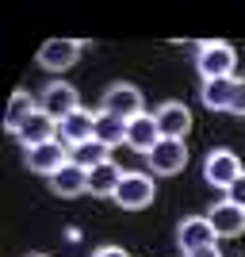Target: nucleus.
I'll return each instance as SVG.
<instances>
[{
	"instance_id": "1",
	"label": "nucleus",
	"mask_w": 245,
	"mask_h": 257,
	"mask_svg": "<svg viewBox=\"0 0 245 257\" xmlns=\"http://www.w3.org/2000/svg\"><path fill=\"white\" fill-rule=\"evenodd\" d=\"M237 65V50L226 39H211V43L195 46V69H199L203 81H218V77H230Z\"/></svg>"
},
{
	"instance_id": "2",
	"label": "nucleus",
	"mask_w": 245,
	"mask_h": 257,
	"mask_svg": "<svg viewBox=\"0 0 245 257\" xmlns=\"http://www.w3.org/2000/svg\"><path fill=\"white\" fill-rule=\"evenodd\" d=\"M100 111H104V115L123 119V123L138 119L142 111H146L142 88H138V85H127V81H119V85H107V92L100 96Z\"/></svg>"
},
{
	"instance_id": "3",
	"label": "nucleus",
	"mask_w": 245,
	"mask_h": 257,
	"mask_svg": "<svg viewBox=\"0 0 245 257\" xmlns=\"http://www.w3.org/2000/svg\"><path fill=\"white\" fill-rule=\"evenodd\" d=\"M88 43H81V39H46L43 46H39V54H35V62L43 65L46 73H65V69H73L77 62H81V50H85Z\"/></svg>"
},
{
	"instance_id": "4",
	"label": "nucleus",
	"mask_w": 245,
	"mask_h": 257,
	"mask_svg": "<svg viewBox=\"0 0 245 257\" xmlns=\"http://www.w3.org/2000/svg\"><path fill=\"white\" fill-rule=\"evenodd\" d=\"M111 200H115L123 211H142V207H149L153 200H157V184H153L149 173H127Z\"/></svg>"
},
{
	"instance_id": "5",
	"label": "nucleus",
	"mask_w": 245,
	"mask_h": 257,
	"mask_svg": "<svg viewBox=\"0 0 245 257\" xmlns=\"http://www.w3.org/2000/svg\"><path fill=\"white\" fill-rule=\"evenodd\" d=\"M23 165H27L31 173H39V177L50 181L54 173H62L65 165H69V146H65L62 139L43 142V146H31V150H23Z\"/></svg>"
},
{
	"instance_id": "6",
	"label": "nucleus",
	"mask_w": 245,
	"mask_h": 257,
	"mask_svg": "<svg viewBox=\"0 0 245 257\" xmlns=\"http://www.w3.org/2000/svg\"><path fill=\"white\" fill-rule=\"evenodd\" d=\"M241 173H245V165H241V158H237L234 150H211L203 158V181L211 184V188H222L226 192Z\"/></svg>"
},
{
	"instance_id": "7",
	"label": "nucleus",
	"mask_w": 245,
	"mask_h": 257,
	"mask_svg": "<svg viewBox=\"0 0 245 257\" xmlns=\"http://www.w3.org/2000/svg\"><path fill=\"white\" fill-rule=\"evenodd\" d=\"M176 246H180V253H195V249L203 246H218V234H214V226L207 215H188V219H180V226H176Z\"/></svg>"
},
{
	"instance_id": "8",
	"label": "nucleus",
	"mask_w": 245,
	"mask_h": 257,
	"mask_svg": "<svg viewBox=\"0 0 245 257\" xmlns=\"http://www.w3.org/2000/svg\"><path fill=\"white\" fill-rule=\"evenodd\" d=\"M149 169H153V177H176V173L188 169V146H184L180 139H161L157 150L149 154Z\"/></svg>"
},
{
	"instance_id": "9",
	"label": "nucleus",
	"mask_w": 245,
	"mask_h": 257,
	"mask_svg": "<svg viewBox=\"0 0 245 257\" xmlns=\"http://www.w3.org/2000/svg\"><path fill=\"white\" fill-rule=\"evenodd\" d=\"M39 107L62 123L65 115H73L77 107H81V96H77V88L69 85V81H50V85L39 92Z\"/></svg>"
},
{
	"instance_id": "10",
	"label": "nucleus",
	"mask_w": 245,
	"mask_h": 257,
	"mask_svg": "<svg viewBox=\"0 0 245 257\" xmlns=\"http://www.w3.org/2000/svg\"><path fill=\"white\" fill-rule=\"evenodd\" d=\"M153 119H157L161 127V139H180L192 131V107L184 104V100H165V104H157V111H153Z\"/></svg>"
},
{
	"instance_id": "11",
	"label": "nucleus",
	"mask_w": 245,
	"mask_h": 257,
	"mask_svg": "<svg viewBox=\"0 0 245 257\" xmlns=\"http://www.w3.org/2000/svg\"><path fill=\"white\" fill-rule=\"evenodd\" d=\"M157 142H161V127H157V119H153V111H142L138 119L127 123V150L149 158V154L157 150Z\"/></svg>"
},
{
	"instance_id": "12",
	"label": "nucleus",
	"mask_w": 245,
	"mask_h": 257,
	"mask_svg": "<svg viewBox=\"0 0 245 257\" xmlns=\"http://www.w3.org/2000/svg\"><path fill=\"white\" fill-rule=\"evenodd\" d=\"M96 115L100 111H88V107H77L73 115H65L62 123H58V139L73 150V146H81V142H92V135H96Z\"/></svg>"
},
{
	"instance_id": "13",
	"label": "nucleus",
	"mask_w": 245,
	"mask_h": 257,
	"mask_svg": "<svg viewBox=\"0 0 245 257\" xmlns=\"http://www.w3.org/2000/svg\"><path fill=\"white\" fill-rule=\"evenodd\" d=\"M207 219H211L218 238H241L245 234V207L230 204V200H218V204L207 211Z\"/></svg>"
},
{
	"instance_id": "14",
	"label": "nucleus",
	"mask_w": 245,
	"mask_h": 257,
	"mask_svg": "<svg viewBox=\"0 0 245 257\" xmlns=\"http://www.w3.org/2000/svg\"><path fill=\"white\" fill-rule=\"evenodd\" d=\"M16 139L23 142V150H31V146H43V142H54V139H58V119L46 115L43 107H39V111H35V115L27 119L20 131H16Z\"/></svg>"
},
{
	"instance_id": "15",
	"label": "nucleus",
	"mask_w": 245,
	"mask_h": 257,
	"mask_svg": "<svg viewBox=\"0 0 245 257\" xmlns=\"http://www.w3.org/2000/svg\"><path fill=\"white\" fill-rule=\"evenodd\" d=\"M237 92V77H218V81H203L199 85V100L207 111H230Z\"/></svg>"
},
{
	"instance_id": "16",
	"label": "nucleus",
	"mask_w": 245,
	"mask_h": 257,
	"mask_svg": "<svg viewBox=\"0 0 245 257\" xmlns=\"http://www.w3.org/2000/svg\"><path fill=\"white\" fill-rule=\"evenodd\" d=\"M50 192L54 196H62V200H73V196H81V192H88V169H81V165H65L62 173H54L50 181Z\"/></svg>"
},
{
	"instance_id": "17",
	"label": "nucleus",
	"mask_w": 245,
	"mask_h": 257,
	"mask_svg": "<svg viewBox=\"0 0 245 257\" xmlns=\"http://www.w3.org/2000/svg\"><path fill=\"white\" fill-rule=\"evenodd\" d=\"M39 111V96H31L27 88H16L12 92V100H8V111H4V131L8 135H16V131L27 123V119Z\"/></svg>"
},
{
	"instance_id": "18",
	"label": "nucleus",
	"mask_w": 245,
	"mask_h": 257,
	"mask_svg": "<svg viewBox=\"0 0 245 257\" xmlns=\"http://www.w3.org/2000/svg\"><path fill=\"white\" fill-rule=\"evenodd\" d=\"M123 165H115V161H104V165H96V169L88 173V192L92 196H115V188L123 184Z\"/></svg>"
},
{
	"instance_id": "19",
	"label": "nucleus",
	"mask_w": 245,
	"mask_h": 257,
	"mask_svg": "<svg viewBox=\"0 0 245 257\" xmlns=\"http://www.w3.org/2000/svg\"><path fill=\"white\" fill-rule=\"evenodd\" d=\"M69 161H73V165H81V169H96V165H104V161H111V150H107L104 142H81V146H73V150H69Z\"/></svg>"
},
{
	"instance_id": "20",
	"label": "nucleus",
	"mask_w": 245,
	"mask_h": 257,
	"mask_svg": "<svg viewBox=\"0 0 245 257\" xmlns=\"http://www.w3.org/2000/svg\"><path fill=\"white\" fill-rule=\"evenodd\" d=\"M96 142H104L107 150H115V146H123L127 142V123L123 119H115V115H104L100 111L96 115V135H92Z\"/></svg>"
},
{
	"instance_id": "21",
	"label": "nucleus",
	"mask_w": 245,
	"mask_h": 257,
	"mask_svg": "<svg viewBox=\"0 0 245 257\" xmlns=\"http://www.w3.org/2000/svg\"><path fill=\"white\" fill-rule=\"evenodd\" d=\"M226 200H230V204H237V207H245V173L230 184V188H226Z\"/></svg>"
},
{
	"instance_id": "22",
	"label": "nucleus",
	"mask_w": 245,
	"mask_h": 257,
	"mask_svg": "<svg viewBox=\"0 0 245 257\" xmlns=\"http://www.w3.org/2000/svg\"><path fill=\"white\" fill-rule=\"evenodd\" d=\"M230 115H245V81H237V92H234V104H230Z\"/></svg>"
},
{
	"instance_id": "23",
	"label": "nucleus",
	"mask_w": 245,
	"mask_h": 257,
	"mask_svg": "<svg viewBox=\"0 0 245 257\" xmlns=\"http://www.w3.org/2000/svg\"><path fill=\"white\" fill-rule=\"evenodd\" d=\"M92 257H130V253H127L123 246H100V249H96Z\"/></svg>"
},
{
	"instance_id": "24",
	"label": "nucleus",
	"mask_w": 245,
	"mask_h": 257,
	"mask_svg": "<svg viewBox=\"0 0 245 257\" xmlns=\"http://www.w3.org/2000/svg\"><path fill=\"white\" fill-rule=\"evenodd\" d=\"M188 257H222V249L218 246H203V249H195V253H188Z\"/></svg>"
},
{
	"instance_id": "25",
	"label": "nucleus",
	"mask_w": 245,
	"mask_h": 257,
	"mask_svg": "<svg viewBox=\"0 0 245 257\" xmlns=\"http://www.w3.org/2000/svg\"><path fill=\"white\" fill-rule=\"evenodd\" d=\"M31 257H50V253H31Z\"/></svg>"
}]
</instances>
